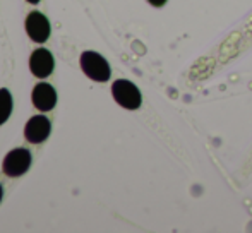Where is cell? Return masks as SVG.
Instances as JSON below:
<instances>
[{
	"instance_id": "obj_3",
	"label": "cell",
	"mask_w": 252,
	"mask_h": 233,
	"mask_svg": "<svg viewBox=\"0 0 252 233\" xmlns=\"http://www.w3.org/2000/svg\"><path fill=\"white\" fill-rule=\"evenodd\" d=\"M31 167V153L24 147H16L9 151L3 160V174L7 176H21L24 175Z\"/></svg>"
},
{
	"instance_id": "obj_7",
	"label": "cell",
	"mask_w": 252,
	"mask_h": 233,
	"mask_svg": "<svg viewBox=\"0 0 252 233\" xmlns=\"http://www.w3.org/2000/svg\"><path fill=\"white\" fill-rule=\"evenodd\" d=\"M31 100L33 105L41 112H50L57 105V91L53 89L50 84L41 83L34 86L33 93H31Z\"/></svg>"
},
{
	"instance_id": "obj_4",
	"label": "cell",
	"mask_w": 252,
	"mask_h": 233,
	"mask_svg": "<svg viewBox=\"0 0 252 233\" xmlns=\"http://www.w3.org/2000/svg\"><path fill=\"white\" fill-rule=\"evenodd\" d=\"M50 130H52L50 120H48L45 115H36V116H33V118L28 120L26 127H24V137L28 139V143L40 144L48 139Z\"/></svg>"
},
{
	"instance_id": "obj_9",
	"label": "cell",
	"mask_w": 252,
	"mask_h": 233,
	"mask_svg": "<svg viewBox=\"0 0 252 233\" xmlns=\"http://www.w3.org/2000/svg\"><path fill=\"white\" fill-rule=\"evenodd\" d=\"M148 2H150L151 5H155V7H161V5H165V3H166V0H148Z\"/></svg>"
},
{
	"instance_id": "obj_11",
	"label": "cell",
	"mask_w": 252,
	"mask_h": 233,
	"mask_svg": "<svg viewBox=\"0 0 252 233\" xmlns=\"http://www.w3.org/2000/svg\"><path fill=\"white\" fill-rule=\"evenodd\" d=\"M28 2H30V3H38L40 0H28Z\"/></svg>"
},
{
	"instance_id": "obj_2",
	"label": "cell",
	"mask_w": 252,
	"mask_h": 233,
	"mask_svg": "<svg viewBox=\"0 0 252 233\" xmlns=\"http://www.w3.org/2000/svg\"><path fill=\"white\" fill-rule=\"evenodd\" d=\"M81 69L84 70L90 79L98 81V83H105L110 79V65L105 60V57H101L96 52H84L81 55Z\"/></svg>"
},
{
	"instance_id": "obj_8",
	"label": "cell",
	"mask_w": 252,
	"mask_h": 233,
	"mask_svg": "<svg viewBox=\"0 0 252 233\" xmlns=\"http://www.w3.org/2000/svg\"><path fill=\"white\" fill-rule=\"evenodd\" d=\"M12 114V96L9 89H0V125L7 122V118Z\"/></svg>"
},
{
	"instance_id": "obj_10",
	"label": "cell",
	"mask_w": 252,
	"mask_h": 233,
	"mask_svg": "<svg viewBox=\"0 0 252 233\" xmlns=\"http://www.w3.org/2000/svg\"><path fill=\"white\" fill-rule=\"evenodd\" d=\"M2 196H3V189H2V185H0V201H2Z\"/></svg>"
},
{
	"instance_id": "obj_6",
	"label": "cell",
	"mask_w": 252,
	"mask_h": 233,
	"mask_svg": "<svg viewBox=\"0 0 252 233\" xmlns=\"http://www.w3.org/2000/svg\"><path fill=\"white\" fill-rule=\"evenodd\" d=\"M53 67H55V60H53V55L47 48H38L31 54L30 70L36 77H48L52 74Z\"/></svg>"
},
{
	"instance_id": "obj_1",
	"label": "cell",
	"mask_w": 252,
	"mask_h": 233,
	"mask_svg": "<svg viewBox=\"0 0 252 233\" xmlns=\"http://www.w3.org/2000/svg\"><path fill=\"white\" fill-rule=\"evenodd\" d=\"M112 94H113V100L120 107L127 108V110H137L141 107V103H143V96H141L139 87L127 79L115 81L112 86Z\"/></svg>"
},
{
	"instance_id": "obj_5",
	"label": "cell",
	"mask_w": 252,
	"mask_h": 233,
	"mask_svg": "<svg viewBox=\"0 0 252 233\" xmlns=\"http://www.w3.org/2000/svg\"><path fill=\"white\" fill-rule=\"evenodd\" d=\"M26 31L30 38L36 43H45L50 36V23L41 12L34 10L26 17Z\"/></svg>"
}]
</instances>
